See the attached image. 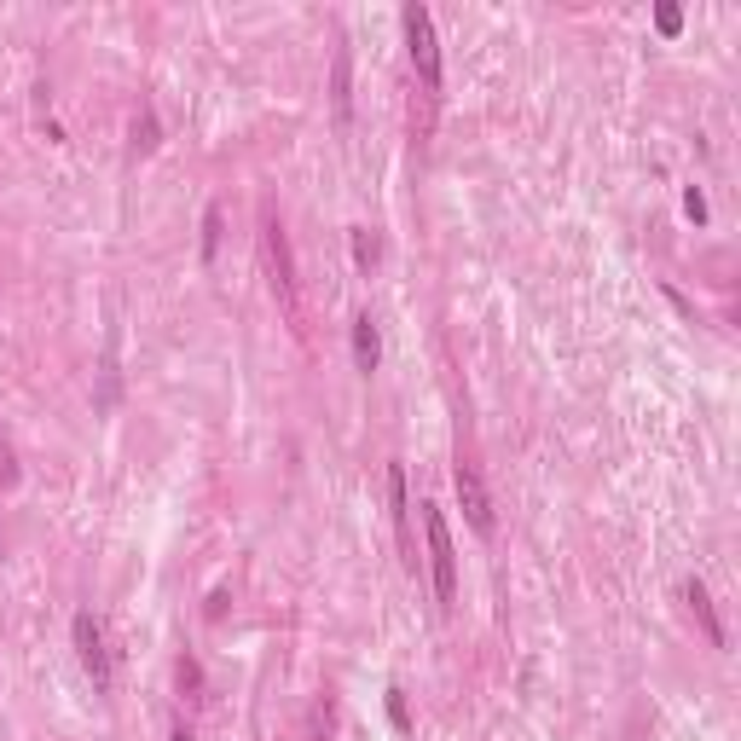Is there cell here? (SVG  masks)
<instances>
[{
    "label": "cell",
    "instance_id": "obj_6",
    "mask_svg": "<svg viewBox=\"0 0 741 741\" xmlns=\"http://www.w3.org/2000/svg\"><path fill=\"white\" fill-rule=\"evenodd\" d=\"M377 359H383L377 319H371V313H359V319H354V365H359V371H377Z\"/></svg>",
    "mask_w": 741,
    "mask_h": 741
},
{
    "label": "cell",
    "instance_id": "obj_10",
    "mask_svg": "<svg viewBox=\"0 0 741 741\" xmlns=\"http://www.w3.org/2000/svg\"><path fill=\"white\" fill-rule=\"evenodd\" d=\"M655 24H660V35H678V24H684V18H678V6H660Z\"/></svg>",
    "mask_w": 741,
    "mask_h": 741
},
{
    "label": "cell",
    "instance_id": "obj_5",
    "mask_svg": "<svg viewBox=\"0 0 741 741\" xmlns=\"http://www.w3.org/2000/svg\"><path fill=\"white\" fill-rule=\"evenodd\" d=\"M267 261H273L278 296L296 307V267H290V244H284V226H278V220H267Z\"/></svg>",
    "mask_w": 741,
    "mask_h": 741
},
{
    "label": "cell",
    "instance_id": "obj_11",
    "mask_svg": "<svg viewBox=\"0 0 741 741\" xmlns=\"http://www.w3.org/2000/svg\"><path fill=\"white\" fill-rule=\"evenodd\" d=\"M684 209H689V215H695V220H707V197H701V192H695V186H689V192H684Z\"/></svg>",
    "mask_w": 741,
    "mask_h": 741
},
{
    "label": "cell",
    "instance_id": "obj_1",
    "mask_svg": "<svg viewBox=\"0 0 741 741\" xmlns=\"http://www.w3.org/2000/svg\"><path fill=\"white\" fill-rule=\"evenodd\" d=\"M423 527H429V568H435V597L452 603L458 597V556H452V533L435 504H423Z\"/></svg>",
    "mask_w": 741,
    "mask_h": 741
},
{
    "label": "cell",
    "instance_id": "obj_3",
    "mask_svg": "<svg viewBox=\"0 0 741 741\" xmlns=\"http://www.w3.org/2000/svg\"><path fill=\"white\" fill-rule=\"evenodd\" d=\"M76 655H82L93 689H110V649H105V632H99L93 614H76Z\"/></svg>",
    "mask_w": 741,
    "mask_h": 741
},
{
    "label": "cell",
    "instance_id": "obj_7",
    "mask_svg": "<svg viewBox=\"0 0 741 741\" xmlns=\"http://www.w3.org/2000/svg\"><path fill=\"white\" fill-rule=\"evenodd\" d=\"M684 597H689V608L701 614V626H707V637H713L718 649H724V626H718V614H713V597H707V585H701V579H689V585H684Z\"/></svg>",
    "mask_w": 741,
    "mask_h": 741
},
{
    "label": "cell",
    "instance_id": "obj_4",
    "mask_svg": "<svg viewBox=\"0 0 741 741\" xmlns=\"http://www.w3.org/2000/svg\"><path fill=\"white\" fill-rule=\"evenodd\" d=\"M452 481H458V498H464L469 527H475V533H493V504H487V487H481L475 464H458V469H452Z\"/></svg>",
    "mask_w": 741,
    "mask_h": 741
},
{
    "label": "cell",
    "instance_id": "obj_8",
    "mask_svg": "<svg viewBox=\"0 0 741 741\" xmlns=\"http://www.w3.org/2000/svg\"><path fill=\"white\" fill-rule=\"evenodd\" d=\"M330 99H336V122H348V105H354V82H348V47H336V70H330Z\"/></svg>",
    "mask_w": 741,
    "mask_h": 741
},
{
    "label": "cell",
    "instance_id": "obj_9",
    "mask_svg": "<svg viewBox=\"0 0 741 741\" xmlns=\"http://www.w3.org/2000/svg\"><path fill=\"white\" fill-rule=\"evenodd\" d=\"M354 255H359V267H371V261H377V238H371V232H354Z\"/></svg>",
    "mask_w": 741,
    "mask_h": 741
},
{
    "label": "cell",
    "instance_id": "obj_2",
    "mask_svg": "<svg viewBox=\"0 0 741 741\" xmlns=\"http://www.w3.org/2000/svg\"><path fill=\"white\" fill-rule=\"evenodd\" d=\"M406 47H412V64L423 87L435 93L440 87V47H435V18L423 12V6H406Z\"/></svg>",
    "mask_w": 741,
    "mask_h": 741
}]
</instances>
